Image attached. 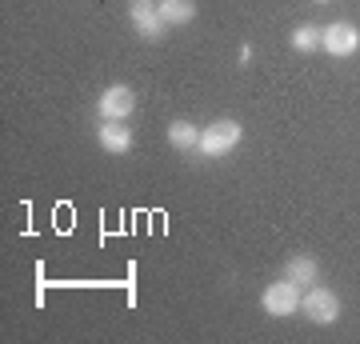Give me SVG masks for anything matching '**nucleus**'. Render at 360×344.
Here are the masks:
<instances>
[{"label": "nucleus", "mask_w": 360, "mask_h": 344, "mask_svg": "<svg viewBox=\"0 0 360 344\" xmlns=\"http://www.w3.org/2000/svg\"><path fill=\"white\" fill-rule=\"evenodd\" d=\"M300 312H304V320H312V324H336V320H340V296H336L333 288L309 284V293H300Z\"/></svg>", "instance_id": "f257e3e1"}, {"label": "nucleus", "mask_w": 360, "mask_h": 344, "mask_svg": "<svg viewBox=\"0 0 360 344\" xmlns=\"http://www.w3.org/2000/svg\"><path fill=\"white\" fill-rule=\"evenodd\" d=\"M240 136H245V128L236 125V120H212V125L200 132V156L217 160V156L232 153V148L240 144Z\"/></svg>", "instance_id": "f03ea898"}, {"label": "nucleus", "mask_w": 360, "mask_h": 344, "mask_svg": "<svg viewBox=\"0 0 360 344\" xmlns=\"http://www.w3.org/2000/svg\"><path fill=\"white\" fill-rule=\"evenodd\" d=\"M260 305H264V312H269V317H276V320L296 317V308H300V284H292V281H284V276H281L276 284H269V288H264Z\"/></svg>", "instance_id": "7ed1b4c3"}, {"label": "nucleus", "mask_w": 360, "mask_h": 344, "mask_svg": "<svg viewBox=\"0 0 360 344\" xmlns=\"http://www.w3.org/2000/svg\"><path fill=\"white\" fill-rule=\"evenodd\" d=\"M321 49L328 56H352L360 49V28L348 25V20H336V25L321 28Z\"/></svg>", "instance_id": "20e7f679"}, {"label": "nucleus", "mask_w": 360, "mask_h": 344, "mask_svg": "<svg viewBox=\"0 0 360 344\" xmlns=\"http://www.w3.org/2000/svg\"><path fill=\"white\" fill-rule=\"evenodd\" d=\"M129 20L144 40H160L168 28L160 20V4H153V0H129Z\"/></svg>", "instance_id": "39448f33"}, {"label": "nucleus", "mask_w": 360, "mask_h": 344, "mask_svg": "<svg viewBox=\"0 0 360 344\" xmlns=\"http://www.w3.org/2000/svg\"><path fill=\"white\" fill-rule=\"evenodd\" d=\"M96 108H101V120H124V116H132V108H136V92H132L129 84H108V89L101 92Z\"/></svg>", "instance_id": "423d86ee"}, {"label": "nucleus", "mask_w": 360, "mask_h": 344, "mask_svg": "<svg viewBox=\"0 0 360 344\" xmlns=\"http://www.w3.org/2000/svg\"><path fill=\"white\" fill-rule=\"evenodd\" d=\"M96 144H101L104 153L124 156L132 148V128H124V120H101V128H96Z\"/></svg>", "instance_id": "0eeeda50"}, {"label": "nucleus", "mask_w": 360, "mask_h": 344, "mask_svg": "<svg viewBox=\"0 0 360 344\" xmlns=\"http://www.w3.org/2000/svg\"><path fill=\"white\" fill-rule=\"evenodd\" d=\"M284 281L300 284V288L316 284V281H321V265H316V256H309V253H292L288 260H284Z\"/></svg>", "instance_id": "6e6552de"}, {"label": "nucleus", "mask_w": 360, "mask_h": 344, "mask_svg": "<svg viewBox=\"0 0 360 344\" xmlns=\"http://www.w3.org/2000/svg\"><path fill=\"white\" fill-rule=\"evenodd\" d=\"M200 132H205V128H196L193 120H172V125H168V144H172L176 153L200 156Z\"/></svg>", "instance_id": "1a4fd4ad"}, {"label": "nucleus", "mask_w": 360, "mask_h": 344, "mask_svg": "<svg viewBox=\"0 0 360 344\" xmlns=\"http://www.w3.org/2000/svg\"><path fill=\"white\" fill-rule=\"evenodd\" d=\"M193 16H196L193 0H160V20H165L168 28L172 25H188Z\"/></svg>", "instance_id": "9d476101"}, {"label": "nucleus", "mask_w": 360, "mask_h": 344, "mask_svg": "<svg viewBox=\"0 0 360 344\" xmlns=\"http://www.w3.org/2000/svg\"><path fill=\"white\" fill-rule=\"evenodd\" d=\"M292 49H296V52L321 49V28H316V25H296V28H292Z\"/></svg>", "instance_id": "9b49d317"}, {"label": "nucleus", "mask_w": 360, "mask_h": 344, "mask_svg": "<svg viewBox=\"0 0 360 344\" xmlns=\"http://www.w3.org/2000/svg\"><path fill=\"white\" fill-rule=\"evenodd\" d=\"M316 4H328V0H316Z\"/></svg>", "instance_id": "f8f14e48"}]
</instances>
